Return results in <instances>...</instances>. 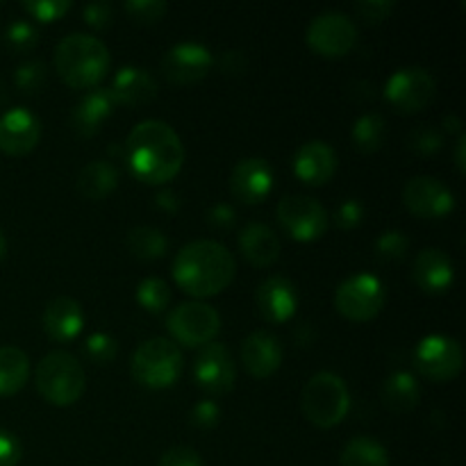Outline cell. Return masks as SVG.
<instances>
[{
  "label": "cell",
  "mask_w": 466,
  "mask_h": 466,
  "mask_svg": "<svg viewBox=\"0 0 466 466\" xmlns=\"http://www.w3.org/2000/svg\"><path fill=\"white\" fill-rule=\"evenodd\" d=\"M132 176L146 185H167L185 164V146L168 123L146 118L137 123L123 144Z\"/></svg>",
  "instance_id": "cell-1"
},
{
  "label": "cell",
  "mask_w": 466,
  "mask_h": 466,
  "mask_svg": "<svg viewBox=\"0 0 466 466\" xmlns=\"http://www.w3.org/2000/svg\"><path fill=\"white\" fill-rule=\"evenodd\" d=\"M237 264L230 250L212 239L182 246L173 259V278L185 294L194 299L217 296L235 280Z\"/></svg>",
  "instance_id": "cell-2"
},
{
  "label": "cell",
  "mask_w": 466,
  "mask_h": 466,
  "mask_svg": "<svg viewBox=\"0 0 466 466\" xmlns=\"http://www.w3.org/2000/svg\"><path fill=\"white\" fill-rule=\"evenodd\" d=\"M109 62L103 39L85 32L66 35L55 48V71L71 89H96L107 76Z\"/></svg>",
  "instance_id": "cell-3"
},
{
  "label": "cell",
  "mask_w": 466,
  "mask_h": 466,
  "mask_svg": "<svg viewBox=\"0 0 466 466\" xmlns=\"http://www.w3.org/2000/svg\"><path fill=\"white\" fill-rule=\"evenodd\" d=\"M36 391L57 408H68L82 399L86 390V376L82 364L66 350H53L44 355L35 371Z\"/></svg>",
  "instance_id": "cell-4"
},
{
  "label": "cell",
  "mask_w": 466,
  "mask_h": 466,
  "mask_svg": "<svg viewBox=\"0 0 466 466\" xmlns=\"http://www.w3.org/2000/svg\"><path fill=\"white\" fill-rule=\"evenodd\" d=\"M300 410L305 419L317 428H335L350 410V394L344 378L337 373H314L300 394Z\"/></svg>",
  "instance_id": "cell-5"
},
{
  "label": "cell",
  "mask_w": 466,
  "mask_h": 466,
  "mask_svg": "<svg viewBox=\"0 0 466 466\" xmlns=\"http://www.w3.org/2000/svg\"><path fill=\"white\" fill-rule=\"evenodd\" d=\"M180 349L176 341L164 339V337H153L139 344L130 362V373L135 382H139L146 390H168L177 382L182 373Z\"/></svg>",
  "instance_id": "cell-6"
},
{
  "label": "cell",
  "mask_w": 466,
  "mask_h": 466,
  "mask_svg": "<svg viewBox=\"0 0 466 466\" xmlns=\"http://www.w3.org/2000/svg\"><path fill=\"white\" fill-rule=\"evenodd\" d=\"M387 303V289L373 273H353L341 280L335 289V308L349 321H371Z\"/></svg>",
  "instance_id": "cell-7"
},
{
  "label": "cell",
  "mask_w": 466,
  "mask_h": 466,
  "mask_svg": "<svg viewBox=\"0 0 466 466\" xmlns=\"http://www.w3.org/2000/svg\"><path fill=\"white\" fill-rule=\"evenodd\" d=\"M167 328L177 344L200 349L217 339V335L221 332V317L212 305L194 300V303L177 305L168 314Z\"/></svg>",
  "instance_id": "cell-8"
},
{
  "label": "cell",
  "mask_w": 466,
  "mask_h": 466,
  "mask_svg": "<svg viewBox=\"0 0 466 466\" xmlns=\"http://www.w3.org/2000/svg\"><path fill=\"white\" fill-rule=\"evenodd\" d=\"M414 367L431 382H449L462 373L464 350L453 337L428 335L414 349Z\"/></svg>",
  "instance_id": "cell-9"
},
{
  "label": "cell",
  "mask_w": 466,
  "mask_h": 466,
  "mask_svg": "<svg viewBox=\"0 0 466 466\" xmlns=\"http://www.w3.org/2000/svg\"><path fill=\"white\" fill-rule=\"evenodd\" d=\"M308 44L323 57H344L358 44V25L344 12H321L309 21Z\"/></svg>",
  "instance_id": "cell-10"
},
{
  "label": "cell",
  "mask_w": 466,
  "mask_h": 466,
  "mask_svg": "<svg viewBox=\"0 0 466 466\" xmlns=\"http://www.w3.org/2000/svg\"><path fill=\"white\" fill-rule=\"evenodd\" d=\"M278 223L294 241H317L326 235L328 217L326 208L309 196H285L278 203Z\"/></svg>",
  "instance_id": "cell-11"
},
{
  "label": "cell",
  "mask_w": 466,
  "mask_h": 466,
  "mask_svg": "<svg viewBox=\"0 0 466 466\" xmlns=\"http://www.w3.org/2000/svg\"><path fill=\"white\" fill-rule=\"evenodd\" d=\"M437 91V82L431 71L421 66L399 68L390 76L385 85V98L399 112L414 114L426 109L432 103Z\"/></svg>",
  "instance_id": "cell-12"
},
{
  "label": "cell",
  "mask_w": 466,
  "mask_h": 466,
  "mask_svg": "<svg viewBox=\"0 0 466 466\" xmlns=\"http://www.w3.org/2000/svg\"><path fill=\"white\" fill-rule=\"evenodd\" d=\"M235 360L221 341L200 346L194 360V380L209 396H223L235 387Z\"/></svg>",
  "instance_id": "cell-13"
},
{
  "label": "cell",
  "mask_w": 466,
  "mask_h": 466,
  "mask_svg": "<svg viewBox=\"0 0 466 466\" xmlns=\"http://www.w3.org/2000/svg\"><path fill=\"white\" fill-rule=\"evenodd\" d=\"M212 66V53L198 41H180L162 57V73L173 85H196L209 76Z\"/></svg>",
  "instance_id": "cell-14"
},
{
  "label": "cell",
  "mask_w": 466,
  "mask_h": 466,
  "mask_svg": "<svg viewBox=\"0 0 466 466\" xmlns=\"http://www.w3.org/2000/svg\"><path fill=\"white\" fill-rule=\"evenodd\" d=\"M403 203L419 218H444L455 209V196L437 177L417 176L405 185Z\"/></svg>",
  "instance_id": "cell-15"
},
{
  "label": "cell",
  "mask_w": 466,
  "mask_h": 466,
  "mask_svg": "<svg viewBox=\"0 0 466 466\" xmlns=\"http://www.w3.org/2000/svg\"><path fill=\"white\" fill-rule=\"evenodd\" d=\"M41 139V121L27 107H9L0 114V150L12 157L32 153Z\"/></svg>",
  "instance_id": "cell-16"
},
{
  "label": "cell",
  "mask_w": 466,
  "mask_h": 466,
  "mask_svg": "<svg viewBox=\"0 0 466 466\" xmlns=\"http://www.w3.org/2000/svg\"><path fill=\"white\" fill-rule=\"evenodd\" d=\"M273 189V168L262 157H244L232 167L230 191L246 205H259Z\"/></svg>",
  "instance_id": "cell-17"
},
{
  "label": "cell",
  "mask_w": 466,
  "mask_h": 466,
  "mask_svg": "<svg viewBox=\"0 0 466 466\" xmlns=\"http://www.w3.org/2000/svg\"><path fill=\"white\" fill-rule=\"evenodd\" d=\"M259 317L268 323H285L296 314L300 305L299 289L287 276H268L259 282L258 294H255Z\"/></svg>",
  "instance_id": "cell-18"
},
{
  "label": "cell",
  "mask_w": 466,
  "mask_h": 466,
  "mask_svg": "<svg viewBox=\"0 0 466 466\" xmlns=\"http://www.w3.org/2000/svg\"><path fill=\"white\" fill-rule=\"evenodd\" d=\"M337 164L339 159H337L335 148L321 139L308 141L294 155L296 177L309 187H321L330 182L337 173Z\"/></svg>",
  "instance_id": "cell-19"
},
{
  "label": "cell",
  "mask_w": 466,
  "mask_h": 466,
  "mask_svg": "<svg viewBox=\"0 0 466 466\" xmlns=\"http://www.w3.org/2000/svg\"><path fill=\"white\" fill-rule=\"evenodd\" d=\"M285 350L280 339L268 330H255L241 344V362L244 369L258 380L271 378L280 369Z\"/></svg>",
  "instance_id": "cell-20"
},
{
  "label": "cell",
  "mask_w": 466,
  "mask_h": 466,
  "mask_svg": "<svg viewBox=\"0 0 466 466\" xmlns=\"http://www.w3.org/2000/svg\"><path fill=\"white\" fill-rule=\"evenodd\" d=\"M412 280L426 294H446L455 282L453 259L440 248H426L414 258Z\"/></svg>",
  "instance_id": "cell-21"
},
{
  "label": "cell",
  "mask_w": 466,
  "mask_h": 466,
  "mask_svg": "<svg viewBox=\"0 0 466 466\" xmlns=\"http://www.w3.org/2000/svg\"><path fill=\"white\" fill-rule=\"evenodd\" d=\"M41 326H44L46 335L53 341H59V344L77 339L82 328H85L82 305L76 299H71V296H57V299H53L46 305Z\"/></svg>",
  "instance_id": "cell-22"
},
{
  "label": "cell",
  "mask_w": 466,
  "mask_h": 466,
  "mask_svg": "<svg viewBox=\"0 0 466 466\" xmlns=\"http://www.w3.org/2000/svg\"><path fill=\"white\" fill-rule=\"evenodd\" d=\"M114 103L126 105V107H139V105H148L150 100L157 98L159 86L157 80L148 68L141 66H123L118 68L114 76L112 86H109Z\"/></svg>",
  "instance_id": "cell-23"
},
{
  "label": "cell",
  "mask_w": 466,
  "mask_h": 466,
  "mask_svg": "<svg viewBox=\"0 0 466 466\" xmlns=\"http://www.w3.org/2000/svg\"><path fill=\"white\" fill-rule=\"evenodd\" d=\"M114 103L109 89H103V86H96V89H89L71 112V127L77 137H94L96 132L103 127V123L112 116Z\"/></svg>",
  "instance_id": "cell-24"
},
{
  "label": "cell",
  "mask_w": 466,
  "mask_h": 466,
  "mask_svg": "<svg viewBox=\"0 0 466 466\" xmlns=\"http://www.w3.org/2000/svg\"><path fill=\"white\" fill-rule=\"evenodd\" d=\"M239 248L253 267H271L280 258V237L267 223H248L239 235Z\"/></svg>",
  "instance_id": "cell-25"
},
{
  "label": "cell",
  "mask_w": 466,
  "mask_h": 466,
  "mask_svg": "<svg viewBox=\"0 0 466 466\" xmlns=\"http://www.w3.org/2000/svg\"><path fill=\"white\" fill-rule=\"evenodd\" d=\"M380 399L391 412H412L421 400V385L410 371H394L382 382Z\"/></svg>",
  "instance_id": "cell-26"
},
{
  "label": "cell",
  "mask_w": 466,
  "mask_h": 466,
  "mask_svg": "<svg viewBox=\"0 0 466 466\" xmlns=\"http://www.w3.org/2000/svg\"><path fill=\"white\" fill-rule=\"evenodd\" d=\"M118 185V171L107 159H94L77 173V194L86 200H103Z\"/></svg>",
  "instance_id": "cell-27"
},
{
  "label": "cell",
  "mask_w": 466,
  "mask_h": 466,
  "mask_svg": "<svg viewBox=\"0 0 466 466\" xmlns=\"http://www.w3.org/2000/svg\"><path fill=\"white\" fill-rule=\"evenodd\" d=\"M30 378V358L18 346H0V396H12Z\"/></svg>",
  "instance_id": "cell-28"
},
{
  "label": "cell",
  "mask_w": 466,
  "mask_h": 466,
  "mask_svg": "<svg viewBox=\"0 0 466 466\" xmlns=\"http://www.w3.org/2000/svg\"><path fill=\"white\" fill-rule=\"evenodd\" d=\"M127 250L141 262H155L168 250V239L162 230L153 226H135L126 237Z\"/></svg>",
  "instance_id": "cell-29"
},
{
  "label": "cell",
  "mask_w": 466,
  "mask_h": 466,
  "mask_svg": "<svg viewBox=\"0 0 466 466\" xmlns=\"http://www.w3.org/2000/svg\"><path fill=\"white\" fill-rule=\"evenodd\" d=\"M341 466H390V453L371 437H353L339 455Z\"/></svg>",
  "instance_id": "cell-30"
},
{
  "label": "cell",
  "mask_w": 466,
  "mask_h": 466,
  "mask_svg": "<svg viewBox=\"0 0 466 466\" xmlns=\"http://www.w3.org/2000/svg\"><path fill=\"white\" fill-rule=\"evenodd\" d=\"M350 139H353V146L360 153H378V150L385 146L387 139L385 116L378 112L362 114V116L353 123Z\"/></svg>",
  "instance_id": "cell-31"
},
{
  "label": "cell",
  "mask_w": 466,
  "mask_h": 466,
  "mask_svg": "<svg viewBox=\"0 0 466 466\" xmlns=\"http://www.w3.org/2000/svg\"><path fill=\"white\" fill-rule=\"evenodd\" d=\"M137 303L150 314H159L171 305V287L162 278H144L137 285Z\"/></svg>",
  "instance_id": "cell-32"
},
{
  "label": "cell",
  "mask_w": 466,
  "mask_h": 466,
  "mask_svg": "<svg viewBox=\"0 0 466 466\" xmlns=\"http://www.w3.org/2000/svg\"><path fill=\"white\" fill-rule=\"evenodd\" d=\"M3 41L14 53H30L39 44V30L30 21H21L18 18V21L7 23V27L3 32Z\"/></svg>",
  "instance_id": "cell-33"
},
{
  "label": "cell",
  "mask_w": 466,
  "mask_h": 466,
  "mask_svg": "<svg viewBox=\"0 0 466 466\" xmlns=\"http://www.w3.org/2000/svg\"><path fill=\"white\" fill-rule=\"evenodd\" d=\"M46 80H48V71L39 59H27L14 71V85L21 94H36V91L44 89Z\"/></svg>",
  "instance_id": "cell-34"
},
{
  "label": "cell",
  "mask_w": 466,
  "mask_h": 466,
  "mask_svg": "<svg viewBox=\"0 0 466 466\" xmlns=\"http://www.w3.org/2000/svg\"><path fill=\"white\" fill-rule=\"evenodd\" d=\"M85 355L89 362L105 367V364L114 362L118 355V344L112 335L107 332H94V335L86 337L85 341Z\"/></svg>",
  "instance_id": "cell-35"
},
{
  "label": "cell",
  "mask_w": 466,
  "mask_h": 466,
  "mask_svg": "<svg viewBox=\"0 0 466 466\" xmlns=\"http://www.w3.org/2000/svg\"><path fill=\"white\" fill-rule=\"evenodd\" d=\"M410 248L408 237L400 230H385L373 244V250H376L378 259L380 262H400L405 258Z\"/></svg>",
  "instance_id": "cell-36"
},
{
  "label": "cell",
  "mask_w": 466,
  "mask_h": 466,
  "mask_svg": "<svg viewBox=\"0 0 466 466\" xmlns=\"http://www.w3.org/2000/svg\"><path fill=\"white\" fill-rule=\"evenodd\" d=\"M123 9H126V14L132 21L150 25V23L162 21L168 5L164 3V0H127V3L123 5Z\"/></svg>",
  "instance_id": "cell-37"
},
{
  "label": "cell",
  "mask_w": 466,
  "mask_h": 466,
  "mask_svg": "<svg viewBox=\"0 0 466 466\" xmlns=\"http://www.w3.org/2000/svg\"><path fill=\"white\" fill-rule=\"evenodd\" d=\"M408 144L419 155H435L444 146V135L435 126H417L408 137Z\"/></svg>",
  "instance_id": "cell-38"
},
{
  "label": "cell",
  "mask_w": 466,
  "mask_h": 466,
  "mask_svg": "<svg viewBox=\"0 0 466 466\" xmlns=\"http://www.w3.org/2000/svg\"><path fill=\"white\" fill-rule=\"evenodd\" d=\"M21 7L36 21L50 23L62 18L71 9V3L68 0H23Z\"/></svg>",
  "instance_id": "cell-39"
},
{
  "label": "cell",
  "mask_w": 466,
  "mask_h": 466,
  "mask_svg": "<svg viewBox=\"0 0 466 466\" xmlns=\"http://www.w3.org/2000/svg\"><path fill=\"white\" fill-rule=\"evenodd\" d=\"M394 0H360L355 3V12L362 21L367 23H382L385 18H390V14L394 12Z\"/></svg>",
  "instance_id": "cell-40"
},
{
  "label": "cell",
  "mask_w": 466,
  "mask_h": 466,
  "mask_svg": "<svg viewBox=\"0 0 466 466\" xmlns=\"http://www.w3.org/2000/svg\"><path fill=\"white\" fill-rule=\"evenodd\" d=\"M332 218H335V226L339 228V230H353V228H358L360 223H362L364 205L355 198L344 200L341 205H337L335 217Z\"/></svg>",
  "instance_id": "cell-41"
},
{
  "label": "cell",
  "mask_w": 466,
  "mask_h": 466,
  "mask_svg": "<svg viewBox=\"0 0 466 466\" xmlns=\"http://www.w3.org/2000/svg\"><path fill=\"white\" fill-rule=\"evenodd\" d=\"M218 421H221V408H218L217 400H200L191 410V426L209 431V428H217Z\"/></svg>",
  "instance_id": "cell-42"
},
{
  "label": "cell",
  "mask_w": 466,
  "mask_h": 466,
  "mask_svg": "<svg viewBox=\"0 0 466 466\" xmlns=\"http://www.w3.org/2000/svg\"><path fill=\"white\" fill-rule=\"evenodd\" d=\"M157 466H203V458L191 446H173V449L164 451Z\"/></svg>",
  "instance_id": "cell-43"
},
{
  "label": "cell",
  "mask_w": 466,
  "mask_h": 466,
  "mask_svg": "<svg viewBox=\"0 0 466 466\" xmlns=\"http://www.w3.org/2000/svg\"><path fill=\"white\" fill-rule=\"evenodd\" d=\"M23 458V446L14 432L0 428V466H16Z\"/></svg>",
  "instance_id": "cell-44"
},
{
  "label": "cell",
  "mask_w": 466,
  "mask_h": 466,
  "mask_svg": "<svg viewBox=\"0 0 466 466\" xmlns=\"http://www.w3.org/2000/svg\"><path fill=\"white\" fill-rule=\"evenodd\" d=\"M82 18L89 23L94 30H103L112 23V5L103 3V0H96V3H86L82 7Z\"/></svg>",
  "instance_id": "cell-45"
},
{
  "label": "cell",
  "mask_w": 466,
  "mask_h": 466,
  "mask_svg": "<svg viewBox=\"0 0 466 466\" xmlns=\"http://www.w3.org/2000/svg\"><path fill=\"white\" fill-rule=\"evenodd\" d=\"M214 64L221 68V73L232 77L241 76V73L248 68V59H246V55L239 53V50H226V53L218 55V59H214Z\"/></svg>",
  "instance_id": "cell-46"
},
{
  "label": "cell",
  "mask_w": 466,
  "mask_h": 466,
  "mask_svg": "<svg viewBox=\"0 0 466 466\" xmlns=\"http://www.w3.org/2000/svg\"><path fill=\"white\" fill-rule=\"evenodd\" d=\"M235 208L228 203H217L208 209V223L212 228H218V230H228V228L235 226Z\"/></svg>",
  "instance_id": "cell-47"
},
{
  "label": "cell",
  "mask_w": 466,
  "mask_h": 466,
  "mask_svg": "<svg viewBox=\"0 0 466 466\" xmlns=\"http://www.w3.org/2000/svg\"><path fill=\"white\" fill-rule=\"evenodd\" d=\"M155 208H159L162 212L167 214H176L182 209V198L180 194H176L173 189H159L157 194H155Z\"/></svg>",
  "instance_id": "cell-48"
},
{
  "label": "cell",
  "mask_w": 466,
  "mask_h": 466,
  "mask_svg": "<svg viewBox=\"0 0 466 466\" xmlns=\"http://www.w3.org/2000/svg\"><path fill=\"white\" fill-rule=\"evenodd\" d=\"M349 91H350V96H353V98H358V100H371L373 96V85L371 82H364V80H358V82H353V85L349 86Z\"/></svg>",
  "instance_id": "cell-49"
},
{
  "label": "cell",
  "mask_w": 466,
  "mask_h": 466,
  "mask_svg": "<svg viewBox=\"0 0 466 466\" xmlns=\"http://www.w3.org/2000/svg\"><path fill=\"white\" fill-rule=\"evenodd\" d=\"M455 167L460 173L466 171V135H460L455 144Z\"/></svg>",
  "instance_id": "cell-50"
},
{
  "label": "cell",
  "mask_w": 466,
  "mask_h": 466,
  "mask_svg": "<svg viewBox=\"0 0 466 466\" xmlns=\"http://www.w3.org/2000/svg\"><path fill=\"white\" fill-rule=\"evenodd\" d=\"M444 130L451 132V135H464L462 132V121H460V116H455V114H449V116H444Z\"/></svg>",
  "instance_id": "cell-51"
},
{
  "label": "cell",
  "mask_w": 466,
  "mask_h": 466,
  "mask_svg": "<svg viewBox=\"0 0 466 466\" xmlns=\"http://www.w3.org/2000/svg\"><path fill=\"white\" fill-rule=\"evenodd\" d=\"M5 255H7V237H5L3 228H0V262L5 259Z\"/></svg>",
  "instance_id": "cell-52"
},
{
  "label": "cell",
  "mask_w": 466,
  "mask_h": 466,
  "mask_svg": "<svg viewBox=\"0 0 466 466\" xmlns=\"http://www.w3.org/2000/svg\"><path fill=\"white\" fill-rule=\"evenodd\" d=\"M109 153H112V155H116V157H123V146H118V144H112V146H109Z\"/></svg>",
  "instance_id": "cell-53"
},
{
  "label": "cell",
  "mask_w": 466,
  "mask_h": 466,
  "mask_svg": "<svg viewBox=\"0 0 466 466\" xmlns=\"http://www.w3.org/2000/svg\"><path fill=\"white\" fill-rule=\"evenodd\" d=\"M3 89H5V86L0 85V91H3ZM5 100H7V94H0V103H5Z\"/></svg>",
  "instance_id": "cell-54"
},
{
  "label": "cell",
  "mask_w": 466,
  "mask_h": 466,
  "mask_svg": "<svg viewBox=\"0 0 466 466\" xmlns=\"http://www.w3.org/2000/svg\"><path fill=\"white\" fill-rule=\"evenodd\" d=\"M0 7H3V0H0Z\"/></svg>",
  "instance_id": "cell-55"
}]
</instances>
